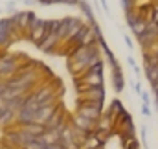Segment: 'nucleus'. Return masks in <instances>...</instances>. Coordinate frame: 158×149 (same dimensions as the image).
I'll return each mask as SVG.
<instances>
[{
  "mask_svg": "<svg viewBox=\"0 0 158 149\" xmlns=\"http://www.w3.org/2000/svg\"><path fill=\"white\" fill-rule=\"evenodd\" d=\"M33 17H35V13H31V11H20V13L13 15L11 20H13L17 32H26V33H28V28H30Z\"/></svg>",
  "mask_w": 158,
  "mask_h": 149,
  "instance_id": "nucleus-4",
  "label": "nucleus"
},
{
  "mask_svg": "<svg viewBox=\"0 0 158 149\" xmlns=\"http://www.w3.org/2000/svg\"><path fill=\"white\" fill-rule=\"evenodd\" d=\"M59 4H68V6H77L79 0H59Z\"/></svg>",
  "mask_w": 158,
  "mask_h": 149,
  "instance_id": "nucleus-16",
  "label": "nucleus"
},
{
  "mask_svg": "<svg viewBox=\"0 0 158 149\" xmlns=\"http://www.w3.org/2000/svg\"><path fill=\"white\" fill-rule=\"evenodd\" d=\"M46 146H48V144L42 140V136L39 134V136H35L33 140L26 142V144H24V149H46Z\"/></svg>",
  "mask_w": 158,
  "mask_h": 149,
  "instance_id": "nucleus-13",
  "label": "nucleus"
},
{
  "mask_svg": "<svg viewBox=\"0 0 158 149\" xmlns=\"http://www.w3.org/2000/svg\"><path fill=\"white\" fill-rule=\"evenodd\" d=\"M48 33H50V20L33 17V19H31V24H30V28H28V35H30V39H31L35 44H39Z\"/></svg>",
  "mask_w": 158,
  "mask_h": 149,
  "instance_id": "nucleus-1",
  "label": "nucleus"
},
{
  "mask_svg": "<svg viewBox=\"0 0 158 149\" xmlns=\"http://www.w3.org/2000/svg\"><path fill=\"white\" fill-rule=\"evenodd\" d=\"M55 111H57V105H53V101H52V103H44V105H40L39 109L35 111V120H33V121L44 125Z\"/></svg>",
  "mask_w": 158,
  "mask_h": 149,
  "instance_id": "nucleus-6",
  "label": "nucleus"
},
{
  "mask_svg": "<svg viewBox=\"0 0 158 149\" xmlns=\"http://www.w3.org/2000/svg\"><path fill=\"white\" fill-rule=\"evenodd\" d=\"M96 121H98V120H90V118L81 116V114H77V116H76V127H77V129H81V131H85L86 134H90V131H94Z\"/></svg>",
  "mask_w": 158,
  "mask_h": 149,
  "instance_id": "nucleus-11",
  "label": "nucleus"
},
{
  "mask_svg": "<svg viewBox=\"0 0 158 149\" xmlns=\"http://www.w3.org/2000/svg\"><path fill=\"white\" fill-rule=\"evenodd\" d=\"M156 57H158V50H156Z\"/></svg>",
  "mask_w": 158,
  "mask_h": 149,
  "instance_id": "nucleus-20",
  "label": "nucleus"
},
{
  "mask_svg": "<svg viewBox=\"0 0 158 149\" xmlns=\"http://www.w3.org/2000/svg\"><path fill=\"white\" fill-rule=\"evenodd\" d=\"M142 112H143L145 116H149V114H151V111H149V105H145V103H143V107H142Z\"/></svg>",
  "mask_w": 158,
  "mask_h": 149,
  "instance_id": "nucleus-17",
  "label": "nucleus"
},
{
  "mask_svg": "<svg viewBox=\"0 0 158 149\" xmlns=\"http://www.w3.org/2000/svg\"><path fill=\"white\" fill-rule=\"evenodd\" d=\"M132 6H134V0H121V7H123V11H129Z\"/></svg>",
  "mask_w": 158,
  "mask_h": 149,
  "instance_id": "nucleus-15",
  "label": "nucleus"
},
{
  "mask_svg": "<svg viewBox=\"0 0 158 149\" xmlns=\"http://www.w3.org/2000/svg\"><path fill=\"white\" fill-rule=\"evenodd\" d=\"M134 2H136V0H134Z\"/></svg>",
  "mask_w": 158,
  "mask_h": 149,
  "instance_id": "nucleus-21",
  "label": "nucleus"
},
{
  "mask_svg": "<svg viewBox=\"0 0 158 149\" xmlns=\"http://www.w3.org/2000/svg\"><path fill=\"white\" fill-rule=\"evenodd\" d=\"M101 6L105 7V11H109V6H107V2H105V0H101Z\"/></svg>",
  "mask_w": 158,
  "mask_h": 149,
  "instance_id": "nucleus-19",
  "label": "nucleus"
},
{
  "mask_svg": "<svg viewBox=\"0 0 158 149\" xmlns=\"http://www.w3.org/2000/svg\"><path fill=\"white\" fill-rule=\"evenodd\" d=\"M59 42H61V39L57 35V32H50V33L39 42V48L42 52H48V53H50V52H53V48H55Z\"/></svg>",
  "mask_w": 158,
  "mask_h": 149,
  "instance_id": "nucleus-10",
  "label": "nucleus"
},
{
  "mask_svg": "<svg viewBox=\"0 0 158 149\" xmlns=\"http://www.w3.org/2000/svg\"><path fill=\"white\" fill-rule=\"evenodd\" d=\"M83 26V22L76 19V17H66L59 22V28H57V35L61 40H68L70 37H74L79 32V28Z\"/></svg>",
  "mask_w": 158,
  "mask_h": 149,
  "instance_id": "nucleus-2",
  "label": "nucleus"
},
{
  "mask_svg": "<svg viewBox=\"0 0 158 149\" xmlns=\"http://www.w3.org/2000/svg\"><path fill=\"white\" fill-rule=\"evenodd\" d=\"M145 75H147V79L151 81L153 87L158 85V65H155V66H145Z\"/></svg>",
  "mask_w": 158,
  "mask_h": 149,
  "instance_id": "nucleus-14",
  "label": "nucleus"
},
{
  "mask_svg": "<svg viewBox=\"0 0 158 149\" xmlns=\"http://www.w3.org/2000/svg\"><path fill=\"white\" fill-rule=\"evenodd\" d=\"M19 70V63L15 57H0V75H13Z\"/></svg>",
  "mask_w": 158,
  "mask_h": 149,
  "instance_id": "nucleus-8",
  "label": "nucleus"
},
{
  "mask_svg": "<svg viewBox=\"0 0 158 149\" xmlns=\"http://www.w3.org/2000/svg\"><path fill=\"white\" fill-rule=\"evenodd\" d=\"M123 87H125V79H123V74H121V70H119L118 65H114V88L121 92L123 90Z\"/></svg>",
  "mask_w": 158,
  "mask_h": 149,
  "instance_id": "nucleus-12",
  "label": "nucleus"
},
{
  "mask_svg": "<svg viewBox=\"0 0 158 149\" xmlns=\"http://www.w3.org/2000/svg\"><path fill=\"white\" fill-rule=\"evenodd\" d=\"M31 98H33L39 105L52 103V101H53V88H52V87H40L39 90H35V92L31 94Z\"/></svg>",
  "mask_w": 158,
  "mask_h": 149,
  "instance_id": "nucleus-7",
  "label": "nucleus"
},
{
  "mask_svg": "<svg viewBox=\"0 0 158 149\" xmlns=\"http://www.w3.org/2000/svg\"><path fill=\"white\" fill-rule=\"evenodd\" d=\"M81 81L85 87H101L103 85V72H90L86 70L81 75Z\"/></svg>",
  "mask_w": 158,
  "mask_h": 149,
  "instance_id": "nucleus-9",
  "label": "nucleus"
},
{
  "mask_svg": "<svg viewBox=\"0 0 158 149\" xmlns=\"http://www.w3.org/2000/svg\"><path fill=\"white\" fill-rule=\"evenodd\" d=\"M79 98L83 101H103L105 100V90L101 87H86L83 92H79Z\"/></svg>",
  "mask_w": 158,
  "mask_h": 149,
  "instance_id": "nucleus-5",
  "label": "nucleus"
},
{
  "mask_svg": "<svg viewBox=\"0 0 158 149\" xmlns=\"http://www.w3.org/2000/svg\"><path fill=\"white\" fill-rule=\"evenodd\" d=\"M103 112V101H81L79 103V114L86 116L90 120H99Z\"/></svg>",
  "mask_w": 158,
  "mask_h": 149,
  "instance_id": "nucleus-3",
  "label": "nucleus"
},
{
  "mask_svg": "<svg viewBox=\"0 0 158 149\" xmlns=\"http://www.w3.org/2000/svg\"><path fill=\"white\" fill-rule=\"evenodd\" d=\"M125 42H127V46H129V48H132V42H131V39H129V35H125Z\"/></svg>",
  "mask_w": 158,
  "mask_h": 149,
  "instance_id": "nucleus-18",
  "label": "nucleus"
}]
</instances>
